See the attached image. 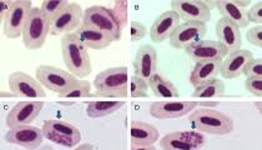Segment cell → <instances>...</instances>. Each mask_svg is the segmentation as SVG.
Wrapping results in <instances>:
<instances>
[{"mask_svg":"<svg viewBox=\"0 0 262 150\" xmlns=\"http://www.w3.org/2000/svg\"><path fill=\"white\" fill-rule=\"evenodd\" d=\"M61 54L71 74L79 78H85L91 74L93 64L89 53L74 33L67 34L61 38Z\"/></svg>","mask_w":262,"mask_h":150,"instance_id":"cell-1","label":"cell"},{"mask_svg":"<svg viewBox=\"0 0 262 150\" xmlns=\"http://www.w3.org/2000/svg\"><path fill=\"white\" fill-rule=\"evenodd\" d=\"M189 121L199 133L226 135L233 132V120L224 113L212 108H199L190 114Z\"/></svg>","mask_w":262,"mask_h":150,"instance_id":"cell-2","label":"cell"},{"mask_svg":"<svg viewBox=\"0 0 262 150\" xmlns=\"http://www.w3.org/2000/svg\"><path fill=\"white\" fill-rule=\"evenodd\" d=\"M94 87L99 95L111 98H125L129 90V76L126 67L109 68L96 75Z\"/></svg>","mask_w":262,"mask_h":150,"instance_id":"cell-3","label":"cell"},{"mask_svg":"<svg viewBox=\"0 0 262 150\" xmlns=\"http://www.w3.org/2000/svg\"><path fill=\"white\" fill-rule=\"evenodd\" d=\"M50 25L51 22L44 15L41 8H33L28 15L21 35L25 48L29 50H39L42 48L48 34H50Z\"/></svg>","mask_w":262,"mask_h":150,"instance_id":"cell-4","label":"cell"},{"mask_svg":"<svg viewBox=\"0 0 262 150\" xmlns=\"http://www.w3.org/2000/svg\"><path fill=\"white\" fill-rule=\"evenodd\" d=\"M82 24L91 25L98 28L102 33L113 39V41H119L122 36V29L114 15L113 9L101 5H93L84 10Z\"/></svg>","mask_w":262,"mask_h":150,"instance_id":"cell-5","label":"cell"},{"mask_svg":"<svg viewBox=\"0 0 262 150\" xmlns=\"http://www.w3.org/2000/svg\"><path fill=\"white\" fill-rule=\"evenodd\" d=\"M41 130L47 139L59 144V145L67 146V148H74L81 140L80 130L65 120L50 119V120L45 121L44 125L41 126Z\"/></svg>","mask_w":262,"mask_h":150,"instance_id":"cell-6","label":"cell"},{"mask_svg":"<svg viewBox=\"0 0 262 150\" xmlns=\"http://www.w3.org/2000/svg\"><path fill=\"white\" fill-rule=\"evenodd\" d=\"M36 80L48 90L60 94L74 83H76L78 79L75 78V75L65 72L60 68L53 67V65H40L36 69Z\"/></svg>","mask_w":262,"mask_h":150,"instance_id":"cell-7","label":"cell"},{"mask_svg":"<svg viewBox=\"0 0 262 150\" xmlns=\"http://www.w3.org/2000/svg\"><path fill=\"white\" fill-rule=\"evenodd\" d=\"M207 33L206 24L199 22H185L170 36V45L175 49H187L191 45L204 40Z\"/></svg>","mask_w":262,"mask_h":150,"instance_id":"cell-8","label":"cell"},{"mask_svg":"<svg viewBox=\"0 0 262 150\" xmlns=\"http://www.w3.org/2000/svg\"><path fill=\"white\" fill-rule=\"evenodd\" d=\"M10 93H13L15 97L19 98H29V99H40L47 97L44 88L38 80L33 76L28 75L27 73L14 72L8 78Z\"/></svg>","mask_w":262,"mask_h":150,"instance_id":"cell-9","label":"cell"},{"mask_svg":"<svg viewBox=\"0 0 262 150\" xmlns=\"http://www.w3.org/2000/svg\"><path fill=\"white\" fill-rule=\"evenodd\" d=\"M206 143V138L199 132H175L166 134L160 140L162 150H200Z\"/></svg>","mask_w":262,"mask_h":150,"instance_id":"cell-10","label":"cell"},{"mask_svg":"<svg viewBox=\"0 0 262 150\" xmlns=\"http://www.w3.org/2000/svg\"><path fill=\"white\" fill-rule=\"evenodd\" d=\"M31 9H33V7H31V2L29 0H15L9 15L3 22L4 23L3 32L7 38L16 39L23 35V30L27 24L28 15H29Z\"/></svg>","mask_w":262,"mask_h":150,"instance_id":"cell-11","label":"cell"},{"mask_svg":"<svg viewBox=\"0 0 262 150\" xmlns=\"http://www.w3.org/2000/svg\"><path fill=\"white\" fill-rule=\"evenodd\" d=\"M84 18V10L81 9L78 3H69L64 11L51 22L50 34L54 36L61 35V34H71L75 32L81 25Z\"/></svg>","mask_w":262,"mask_h":150,"instance_id":"cell-12","label":"cell"},{"mask_svg":"<svg viewBox=\"0 0 262 150\" xmlns=\"http://www.w3.org/2000/svg\"><path fill=\"white\" fill-rule=\"evenodd\" d=\"M198 106L196 101L186 100H161L154 101L150 105V115L156 119H176L185 117Z\"/></svg>","mask_w":262,"mask_h":150,"instance_id":"cell-13","label":"cell"},{"mask_svg":"<svg viewBox=\"0 0 262 150\" xmlns=\"http://www.w3.org/2000/svg\"><path fill=\"white\" fill-rule=\"evenodd\" d=\"M44 103L42 101H19L7 115V125L9 129L21 125H30L40 114Z\"/></svg>","mask_w":262,"mask_h":150,"instance_id":"cell-14","label":"cell"},{"mask_svg":"<svg viewBox=\"0 0 262 150\" xmlns=\"http://www.w3.org/2000/svg\"><path fill=\"white\" fill-rule=\"evenodd\" d=\"M8 144L23 146L28 150H35L41 145L44 139V133L41 129L33 125H21L9 129L4 135Z\"/></svg>","mask_w":262,"mask_h":150,"instance_id":"cell-15","label":"cell"},{"mask_svg":"<svg viewBox=\"0 0 262 150\" xmlns=\"http://www.w3.org/2000/svg\"><path fill=\"white\" fill-rule=\"evenodd\" d=\"M171 8L180 19L206 24L211 20V10L202 0H172Z\"/></svg>","mask_w":262,"mask_h":150,"instance_id":"cell-16","label":"cell"},{"mask_svg":"<svg viewBox=\"0 0 262 150\" xmlns=\"http://www.w3.org/2000/svg\"><path fill=\"white\" fill-rule=\"evenodd\" d=\"M158 70V54L152 45L145 44L138 49L134 60V73L135 76L142 79L149 84V80L152 75L156 74Z\"/></svg>","mask_w":262,"mask_h":150,"instance_id":"cell-17","label":"cell"},{"mask_svg":"<svg viewBox=\"0 0 262 150\" xmlns=\"http://www.w3.org/2000/svg\"><path fill=\"white\" fill-rule=\"evenodd\" d=\"M185 52L196 63L198 61H221L229 54L224 45L215 40H201L185 49Z\"/></svg>","mask_w":262,"mask_h":150,"instance_id":"cell-18","label":"cell"},{"mask_svg":"<svg viewBox=\"0 0 262 150\" xmlns=\"http://www.w3.org/2000/svg\"><path fill=\"white\" fill-rule=\"evenodd\" d=\"M253 59L252 53L247 49H238L229 53L220 64V73L224 79H236L244 74L245 69Z\"/></svg>","mask_w":262,"mask_h":150,"instance_id":"cell-19","label":"cell"},{"mask_svg":"<svg viewBox=\"0 0 262 150\" xmlns=\"http://www.w3.org/2000/svg\"><path fill=\"white\" fill-rule=\"evenodd\" d=\"M180 16L173 10L162 13L156 18L150 29V39L154 43H161L172 35L173 32L180 25Z\"/></svg>","mask_w":262,"mask_h":150,"instance_id":"cell-20","label":"cell"},{"mask_svg":"<svg viewBox=\"0 0 262 150\" xmlns=\"http://www.w3.org/2000/svg\"><path fill=\"white\" fill-rule=\"evenodd\" d=\"M216 36H217L219 43L224 45L229 53L241 49V29L235 23L220 18V20L216 24Z\"/></svg>","mask_w":262,"mask_h":150,"instance_id":"cell-21","label":"cell"},{"mask_svg":"<svg viewBox=\"0 0 262 150\" xmlns=\"http://www.w3.org/2000/svg\"><path fill=\"white\" fill-rule=\"evenodd\" d=\"M74 34H75V36L79 39V41H80L86 49L102 50L113 43V39H111L110 36H107L105 33H102L101 30H99L98 28L82 24V23L80 27L74 32Z\"/></svg>","mask_w":262,"mask_h":150,"instance_id":"cell-22","label":"cell"},{"mask_svg":"<svg viewBox=\"0 0 262 150\" xmlns=\"http://www.w3.org/2000/svg\"><path fill=\"white\" fill-rule=\"evenodd\" d=\"M160 140V133L158 128L145 121H133L130 125L131 145L149 146Z\"/></svg>","mask_w":262,"mask_h":150,"instance_id":"cell-23","label":"cell"},{"mask_svg":"<svg viewBox=\"0 0 262 150\" xmlns=\"http://www.w3.org/2000/svg\"><path fill=\"white\" fill-rule=\"evenodd\" d=\"M221 61H198L190 75V83L198 88L220 74Z\"/></svg>","mask_w":262,"mask_h":150,"instance_id":"cell-24","label":"cell"},{"mask_svg":"<svg viewBox=\"0 0 262 150\" xmlns=\"http://www.w3.org/2000/svg\"><path fill=\"white\" fill-rule=\"evenodd\" d=\"M215 8L219 10L221 18L235 23L240 29L249 27L250 22L247 19L246 9H241V8L236 7L232 3V0L231 2H229V0H217Z\"/></svg>","mask_w":262,"mask_h":150,"instance_id":"cell-25","label":"cell"},{"mask_svg":"<svg viewBox=\"0 0 262 150\" xmlns=\"http://www.w3.org/2000/svg\"><path fill=\"white\" fill-rule=\"evenodd\" d=\"M125 105L120 100H93L88 103L86 114L89 118H104L114 114Z\"/></svg>","mask_w":262,"mask_h":150,"instance_id":"cell-26","label":"cell"},{"mask_svg":"<svg viewBox=\"0 0 262 150\" xmlns=\"http://www.w3.org/2000/svg\"><path fill=\"white\" fill-rule=\"evenodd\" d=\"M149 87L151 88L154 94L161 99L179 98V90L170 80L156 73L149 80Z\"/></svg>","mask_w":262,"mask_h":150,"instance_id":"cell-27","label":"cell"},{"mask_svg":"<svg viewBox=\"0 0 262 150\" xmlns=\"http://www.w3.org/2000/svg\"><path fill=\"white\" fill-rule=\"evenodd\" d=\"M225 83L221 79H212V80L207 81V83L202 84V85L195 88L192 93L193 98H202V99H211L219 98L225 94Z\"/></svg>","mask_w":262,"mask_h":150,"instance_id":"cell-28","label":"cell"},{"mask_svg":"<svg viewBox=\"0 0 262 150\" xmlns=\"http://www.w3.org/2000/svg\"><path fill=\"white\" fill-rule=\"evenodd\" d=\"M59 97L64 99H79L91 97V84L88 80H78L73 85L68 88L65 92L59 94Z\"/></svg>","mask_w":262,"mask_h":150,"instance_id":"cell-29","label":"cell"},{"mask_svg":"<svg viewBox=\"0 0 262 150\" xmlns=\"http://www.w3.org/2000/svg\"><path fill=\"white\" fill-rule=\"evenodd\" d=\"M68 5H69L68 0H45L41 4V11L50 22H53L60 15Z\"/></svg>","mask_w":262,"mask_h":150,"instance_id":"cell-30","label":"cell"},{"mask_svg":"<svg viewBox=\"0 0 262 150\" xmlns=\"http://www.w3.org/2000/svg\"><path fill=\"white\" fill-rule=\"evenodd\" d=\"M149 84L138 76L133 75L130 78V94L131 98H147Z\"/></svg>","mask_w":262,"mask_h":150,"instance_id":"cell-31","label":"cell"},{"mask_svg":"<svg viewBox=\"0 0 262 150\" xmlns=\"http://www.w3.org/2000/svg\"><path fill=\"white\" fill-rule=\"evenodd\" d=\"M127 7H129V3L125 2V0H120V2H115L113 5V13L115 15L116 20H118L119 24H120L121 29L124 30V28L127 25V18H129V10H127Z\"/></svg>","mask_w":262,"mask_h":150,"instance_id":"cell-32","label":"cell"},{"mask_svg":"<svg viewBox=\"0 0 262 150\" xmlns=\"http://www.w3.org/2000/svg\"><path fill=\"white\" fill-rule=\"evenodd\" d=\"M246 78H262V59L253 58L245 69Z\"/></svg>","mask_w":262,"mask_h":150,"instance_id":"cell-33","label":"cell"},{"mask_svg":"<svg viewBox=\"0 0 262 150\" xmlns=\"http://www.w3.org/2000/svg\"><path fill=\"white\" fill-rule=\"evenodd\" d=\"M146 32H147L146 27H145L144 24H141V23L135 22V20L130 23L129 35H130L131 41L141 40V39L145 38V35H146Z\"/></svg>","mask_w":262,"mask_h":150,"instance_id":"cell-34","label":"cell"},{"mask_svg":"<svg viewBox=\"0 0 262 150\" xmlns=\"http://www.w3.org/2000/svg\"><path fill=\"white\" fill-rule=\"evenodd\" d=\"M245 87L255 97H262V78H246Z\"/></svg>","mask_w":262,"mask_h":150,"instance_id":"cell-35","label":"cell"},{"mask_svg":"<svg viewBox=\"0 0 262 150\" xmlns=\"http://www.w3.org/2000/svg\"><path fill=\"white\" fill-rule=\"evenodd\" d=\"M246 39L250 44L262 48V25H257V27H253L247 30Z\"/></svg>","mask_w":262,"mask_h":150,"instance_id":"cell-36","label":"cell"},{"mask_svg":"<svg viewBox=\"0 0 262 150\" xmlns=\"http://www.w3.org/2000/svg\"><path fill=\"white\" fill-rule=\"evenodd\" d=\"M246 14L250 23L262 24V3H256L250 9L246 10Z\"/></svg>","mask_w":262,"mask_h":150,"instance_id":"cell-37","label":"cell"},{"mask_svg":"<svg viewBox=\"0 0 262 150\" xmlns=\"http://www.w3.org/2000/svg\"><path fill=\"white\" fill-rule=\"evenodd\" d=\"M15 3V0H4V2L0 3V16H2V20L4 22L5 18L9 15V13L13 9V5Z\"/></svg>","mask_w":262,"mask_h":150,"instance_id":"cell-38","label":"cell"},{"mask_svg":"<svg viewBox=\"0 0 262 150\" xmlns=\"http://www.w3.org/2000/svg\"><path fill=\"white\" fill-rule=\"evenodd\" d=\"M232 3L236 5V7L241 8V9H246V8L250 7V4H251V3L247 2V0L246 2H242V0H232Z\"/></svg>","mask_w":262,"mask_h":150,"instance_id":"cell-39","label":"cell"},{"mask_svg":"<svg viewBox=\"0 0 262 150\" xmlns=\"http://www.w3.org/2000/svg\"><path fill=\"white\" fill-rule=\"evenodd\" d=\"M131 150H158L154 145L149 146H138V145H131Z\"/></svg>","mask_w":262,"mask_h":150,"instance_id":"cell-40","label":"cell"},{"mask_svg":"<svg viewBox=\"0 0 262 150\" xmlns=\"http://www.w3.org/2000/svg\"><path fill=\"white\" fill-rule=\"evenodd\" d=\"M74 150H94V146L90 145V144H81L80 146H78V148Z\"/></svg>","mask_w":262,"mask_h":150,"instance_id":"cell-41","label":"cell"},{"mask_svg":"<svg viewBox=\"0 0 262 150\" xmlns=\"http://www.w3.org/2000/svg\"><path fill=\"white\" fill-rule=\"evenodd\" d=\"M39 150H54V149L51 148L50 145H44V146H41V149H39Z\"/></svg>","mask_w":262,"mask_h":150,"instance_id":"cell-42","label":"cell"},{"mask_svg":"<svg viewBox=\"0 0 262 150\" xmlns=\"http://www.w3.org/2000/svg\"><path fill=\"white\" fill-rule=\"evenodd\" d=\"M256 105H257V106H258V112H260V113H261V103H257V104H256Z\"/></svg>","mask_w":262,"mask_h":150,"instance_id":"cell-43","label":"cell"}]
</instances>
